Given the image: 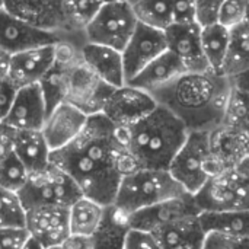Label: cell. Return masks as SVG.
Wrapping results in <instances>:
<instances>
[{
	"mask_svg": "<svg viewBox=\"0 0 249 249\" xmlns=\"http://www.w3.org/2000/svg\"><path fill=\"white\" fill-rule=\"evenodd\" d=\"M50 162L66 171L83 196L104 206L114 203L121 177L137 168L117 127L102 112L88 115L82 131L53 150Z\"/></svg>",
	"mask_w": 249,
	"mask_h": 249,
	"instance_id": "1",
	"label": "cell"
},
{
	"mask_svg": "<svg viewBox=\"0 0 249 249\" xmlns=\"http://www.w3.org/2000/svg\"><path fill=\"white\" fill-rule=\"evenodd\" d=\"M150 93L159 105L178 117L188 131H214L226 124L233 88L226 74L203 70L185 71Z\"/></svg>",
	"mask_w": 249,
	"mask_h": 249,
	"instance_id": "2",
	"label": "cell"
},
{
	"mask_svg": "<svg viewBox=\"0 0 249 249\" xmlns=\"http://www.w3.org/2000/svg\"><path fill=\"white\" fill-rule=\"evenodd\" d=\"M117 130L137 168L155 169H168L188 134L185 124L159 104L137 123Z\"/></svg>",
	"mask_w": 249,
	"mask_h": 249,
	"instance_id": "3",
	"label": "cell"
},
{
	"mask_svg": "<svg viewBox=\"0 0 249 249\" xmlns=\"http://www.w3.org/2000/svg\"><path fill=\"white\" fill-rule=\"evenodd\" d=\"M187 193L168 169L136 168L121 177L112 206L125 216Z\"/></svg>",
	"mask_w": 249,
	"mask_h": 249,
	"instance_id": "4",
	"label": "cell"
},
{
	"mask_svg": "<svg viewBox=\"0 0 249 249\" xmlns=\"http://www.w3.org/2000/svg\"><path fill=\"white\" fill-rule=\"evenodd\" d=\"M212 133L204 130L188 131L185 142L168 166L171 175L193 196L212 174L225 168L214 155Z\"/></svg>",
	"mask_w": 249,
	"mask_h": 249,
	"instance_id": "5",
	"label": "cell"
},
{
	"mask_svg": "<svg viewBox=\"0 0 249 249\" xmlns=\"http://www.w3.org/2000/svg\"><path fill=\"white\" fill-rule=\"evenodd\" d=\"M194 200L201 212L249 209V160H241L212 174L194 194Z\"/></svg>",
	"mask_w": 249,
	"mask_h": 249,
	"instance_id": "6",
	"label": "cell"
},
{
	"mask_svg": "<svg viewBox=\"0 0 249 249\" xmlns=\"http://www.w3.org/2000/svg\"><path fill=\"white\" fill-rule=\"evenodd\" d=\"M18 196L23 209L44 204L70 207L83 193L66 171L50 162L44 169L29 174Z\"/></svg>",
	"mask_w": 249,
	"mask_h": 249,
	"instance_id": "7",
	"label": "cell"
},
{
	"mask_svg": "<svg viewBox=\"0 0 249 249\" xmlns=\"http://www.w3.org/2000/svg\"><path fill=\"white\" fill-rule=\"evenodd\" d=\"M137 18L127 0L105 1L83 28L88 42L123 50L137 26Z\"/></svg>",
	"mask_w": 249,
	"mask_h": 249,
	"instance_id": "8",
	"label": "cell"
},
{
	"mask_svg": "<svg viewBox=\"0 0 249 249\" xmlns=\"http://www.w3.org/2000/svg\"><path fill=\"white\" fill-rule=\"evenodd\" d=\"M25 226L31 233L25 248H61L70 235L69 207L44 204L25 209Z\"/></svg>",
	"mask_w": 249,
	"mask_h": 249,
	"instance_id": "9",
	"label": "cell"
},
{
	"mask_svg": "<svg viewBox=\"0 0 249 249\" xmlns=\"http://www.w3.org/2000/svg\"><path fill=\"white\" fill-rule=\"evenodd\" d=\"M114 86L104 82L82 60L73 66L64 93V101L82 109L86 115L102 112Z\"/></svg>",
	"mask_w": 249,
	"mask_h": 249,
	"instance_id": "10",
	"label": "cell"
},
{
	"mask_svg": "<svg viewBox=\"0 0 249 249\" xmlns=\"http://www.w3.org/2000/svg\"><path fill=\"white\" fill-rule=\"evenodd\" d=\"M61 39L71 38H66L64 35L55 31L39 28L10 13L4 7L0 9V48L9 53L10 55L29 48L57 44Z\"/></svg>",
	"mask_w": 249,
	"mask_h": 249,
	"instance_id": "11",
	"label": "cell"
},
{
	"mask_svg": "<svg viewBox=\"0 0 249 249\" xmlns=\"http://www.w3.org/2000/svg\"><path fill=\"white\" fill-rule=\"evenodd\" d=\"M156 105L158 102L152 93L125 83L112 89L102 114H105L115 127H128L153 111Z\"/></svg>",
	"mask_w": 249,
	"mask_h": 249,
	"instance_id": "12",
	"label": "cell"
},
{
	"mask_svg": "<svg viewBox=\"0 0 249 249\" xmlns=\"http://www.w3.org/2000/svg\"><path fill=\"white\" fill-rule=\"evenodd\" d=\"M166 50L168 42L165 31L137 22L134 32L121 50L125 83Z\"/></svg>",
	"mask_w": 249,
	"mask_h": 249,
	"instance_id": "13",
	"label": "cell"
},
{
	"mask_svg": "<svg viewBox=\"0 0 249 249\" xmlns=\"http://www.w3.org/2000/svg\"><path fill=\"white\" fill-rule=\"evenodd\" d=\"M4 9L10 13L48 31H55L66 38L85 41L69 29L63 0H4Z\"/></svg>",
	"mask_w": 249,
	"mask_h": 249,
	"instance_id": "14",
	"label": "cell"
},
{
	"mask_svg": "<svg viewBox=\"0 0 249 249\" xmlns=\"http://www.w3.org/2000/svg\"><path fill=\"white\" fill-rule=\"evenodd\" d=\"M201 210L198 209L194 196L190 193H184L178 197H172L156 203L153 206L140 209L130 216H127V222L130 228H139L149 232L159 229L160 226L174 222L179 217L200 214Z\"/></svg>",
	"mask_w": 249,
	"mask_h": 249,
	"instance_id": "15",
	"label": "cell"
},
{
	"mask_svg": "<svg viewBox=\"0 0 249 249\" xmlns=\"http://www.w3.org/2000/svg\"><path fill=\"white\" fill-rule=\"evenodd\" d=\"M47 112L41 85L32 83L16 90L12 107L1 124L12 130H41Z\"/></svg>",
	"mask_w": 249,
	"mask_h": 249,
	"instance_id": "16",
	"label": "cell"
},
{
	"mask_svg": "<svg viewBox=\"0 0 249 249\" xmlns=\"http://www.w3.org/2000/svg\"><path fill=\"white\" fill-rule=\"evenodd\" d=\"M168 50H171L188 71L210 70L201 47V25L194 22H174L165 29Z\"/></svg>",
	"mask_w": 249,
	"mask_h": 249,
	"instance_id": "17",
	"label": "cell"
},
{
	"mask_svg": "<svg viewBox=\"0 0 249 249\" xmlns=\"http://www.w3.org/2000/svg\"><path fill=\"white\" fill-rule=\"evenodd\" d=\"M88 115L70 102L61 101L53 107L42 124V134L50 150H57L70 143L83 128Z\"/></svg>",
	"mask_w": 249,
	"mask_h": 249,
	"instance_id": "18",
	"label": "cell"
},
{
	"mask_svg": "<svg viewBox=\"0 0 249 249\" xmlns=\"http://www.w3.org/2000/svg\"><path fill=\"white\" fill-rule=\"evenodd\" d=\"M54 57L55 44L41 45L12 54L7 80L18 89L32 83H39L51 67Z\"/></svg>",
	"mask_w": 249,
	"mask_h": 249,
	"instance_id": "19",
	"label": "cell"
},
{
	"mask_svg": "<svg viewBox=\"0 0 249 249\" xmlns=\"http://www.w3.org/2000/svg\"><path fill=\"white\" fill-rule=\"evenodd\" d=\"M80 57L83 63L108 85L114 88L125 85L124 63L120 50L85 41L80 47Z\"/></svg>",
	"mask_w": 249,
	"mask_h": 249,
	"instance_id": "20",
	"label": "cell"
},
{
	"mask_svg": "<svg viewBox=\"0 0 249 249\" xmlns=\"http://www.w3.org/2000/svg\"><path fill=\"white\" fill-rule=\"evenodd\" d=\"M160 249H201L206 232L200 222V214H191L169 222L152 232Z\"/></svg>",
	"mask_w": 249,
	"mask_h": 249,
	"instance_id": "21",
	"label": "cell"
},
{
	"mask_svg": "<svg viewBox=\"0 0 249 249\" xmlns=\"http://www.w3.org/2000/svg\"><path fill=\"white\" fill-rule=\"evenodd\" d=\"M185 71L188 70L185 69L184 63L171 50H166L153 61H150L147 66H144L127 83L140 88L143 90H147L150 93L168 85L169 82H172L174 79H177Z\"/></svg>",
	"mask_w": 249,
	"mask_h": 249,
	"instance_id": "22",
	"label": "cell"
},
{
	"mask_svg": "<svg viewBox=\"0 0 249 249\" xmlns=\"http://www.w3.org/2000/svg\"><path fill=\"white\" fill-rule=\"evenodd\" d=\"M6 128L9 130L13 152L23 162L29 174L48 166L51 150L41 130H12L9 127Z\"/></svg>",
	"mask_w": 249,
	"mask_h": 249,
	"instance_id": "23",
	"label": "cell"
},
{
	"mask_svg": "<svg viewBox=\"0 0 249 249\" xmlns=\"http://www.w3.org/2000/svg\"><path fill=\"white\" fill-rule=\"evenodd\" d=\"M105 209L107 206L90 197L82 196L69 207L70 233L92 238L105 216Z\"/></svg>",
	"mask_w": 249,
	"mask_h": 249,
	"instance_id": "24",
	"label": "cell"
},
{
	"mask_svg": "<svg viewBox=\"0 0 249 249\" xmlns=\"http://www.w3.org/2000/svg\"><path fill=\"white\" fill-rule=\"evenodd\" d=\"M231 41V28L216 22L201 25V47L210 70L223 73V64L228 55Z\"/></svg>",
	"mask_w": 249,
	"mask_h": 249,
	"instance_id": "25",
	"label": "cell"
},
{
	"mask_svg": "<svg viewBox=\"0 0 249 249\" xmlns=\"http://www.w3.org/2000/svg\"><path fill=\"white\" fill-rule=\"evenodd\" d=\"M200 222L204 232L249 238V209L231 212H201Z\"/></svg>",
	"mask_w": 249,
	"mask_h": 249,
	"instance_id": "26",
	"label": "cell"
},
{
	"mask_svg": "<svg viewBox=\"0 0 249 249\" xmlns=\"http://www.w3.org/2000/svg\"><path fill=\"white\" fill-rule=\"evenodd\" d=\"M128 222L127 216L118 212L112 204L107 206L105 209V216L92 236L93 239V247H114V248H123L124 245V238L128 231Z\"/></svg>",
	"mask_w": 249,
	"mask_h": 249,
	"instance_id": "27",
	"label": "cell"
},
{
	"mask_svg": "<svg viewBox=\"0 0 249 249\" xmlns=\"http://www.w3.org/2000/svg\"><path fill=\"white\" fill-rule=\"evenodd\" d=\"M249 67V22L245 20L231 28L228 55L223 64V74L232 77Z\"/></svg>",
	"mask_w": 249,
	"mask_h": 249,
	"instance_id": "28",
	"label": "cell"
},
{
	"mask_svg": "<svg viewBox=\"0 0 249 249\" xmlns=\"http://www.w3.org/2000/svg\"><path fill=\"white\" fill-rule=\"evenodd\" d=\"M139 22L165 31L175 22L171 0H136L130 3Z\"/></svg>",
	"mask_w": 249,
	"mask_h": 249,
	"instance_id": "29",
	"label": "cell"
},
{
	"mask_svg": "<svg viewBox=\"0 0 249 249\" xmlns=\"http://www.w3.org/2000/svg\"><path fill=\"white\" fill-rule=\"evenodd\" d=\"M101 4V0H63V10L69 29L73 34L83 36L85 25L92 19Z\"/></svg>",
	"mask_w": 249,
	"mask_h": 249,
	"instance_id": "30",
	"label": "cell"
},
{
	"mask_svg": "<svg viewBox=\"0 0 249 249\" xmlns=\"http://www.w3.org/2000/svg\"><path fill=\"white\" fill-rule=\"evenodd\" d=\"M29 177V171L10 149L0 158V185L18 193Z\"/></svg>",
	"mask_w": 249,
	"mask_h": 249,
	"instance_id": "31",
	"label": "cell"
},
{
	"mask_svg": "<svg viewBox=\"0 0 249 249\" xmlns=\"http://www.w3.org/2000/svg\"><path fill=\"white\" fill-rule=\"evenodd\" d=\"M25 209L19 200L18 193L0 185V228L23 226Z\"/></svg>",
	"mask_w": 249,
	"mask_h": 249,
	"instance_id": "32",
	"label": "cell"
},
{
	"mask_svg": "<svg viewBox=\"0 0 249 249\" xmlns=\"http://www.w3.org/2000/svg\"><path fill=\"white\" fill-rule=\"evenodd\" d=\"M249 0H223L217 9L216 20L228 28H233L247 20Z\"/></svg>",
	"mask_w": 249,
	"mask_h": 249,
	"instance_id": "33",
	"label": "cell"
},
{
	"mask_svg": "<svg viewBox=\"0 0 249 249\" xmlns=\"http://www.w3.org/2000/svg\"><path fill=\"white\" fill-rule=\"evenodd\" d=\"M31 233L26 226H4L0 228V248L25 249Z\"/></svg>",
	"mask_w": 249,
	"mask_h": 249,
	"instance_id": "34",
	"label": "cell"
},
{
	"mask_svg": "<svg viewBox=\"0 0 249 249\" xmlns=\"http://www.w3.org/2000/svg\"><path fill=\"white\" fill-rule=\"evenodd\" d=\"M124 249H160L155 235L139 228H128L124 238Z\"/></svg>",
	"mask_w": 249,
	"mask_h": 249,
	"instance_id": "35",
	"label": "cell"
},
{
	"mask_svg": "<svg viewBox=\"0 0 249 249\" xmlns=\"http://www.w3.org/2000/svg\"><path fill=\"white\" fill-rule=\"evenodd\" d=\"M249 248V238H238V236H229L225 233L217 232H207L204 238V249H233V248Z\"/></svg>",
	"mask_w": 249,
	"mask_h": 249,
	"instance_id": "36",
	"label": "cell"
},
{
	"mask_svg": "<svg viewBox=\"0 0 249 249\" xmlns=\"http://www.w3.org/2000/svg\"><path fill=\"white\" fill-rule=\"evenodd\" d=\"M171 3L174 9L175 22L197 20V0H171Z\"/></svg>",
	"mask_w": 249,
	"mask_h": 249,
	"instance_id": "37",
	"label": "cell"
},
{
	"mask_svg": "<svg viewBox=\"0 0 249 249\" xmlns=\"http://www.w3.org/2000/svg\"><path fill=\"white\" fill-rule=\"evenodd\" d=\"M223 0H197V20L200 25L216 22L217 9Z\"/></svg>",
	"mask_w": 249,
	"mask_h": 249,
	"instance_id": "38",
	"label": "cell"
},
{
	"mask_svg": "<svg viewBox=\"0 0 249 249\" xmlns=\"http://www.w3.org/2000/svg\"><path fill=\"white\" fill-rule=\"evenodd\" d=\"M16 90H18V88L13 86L7 79L0 82V123L7 115V112L12 107V102L15 99Z\"/></svg>",
	"mask_w": 249,
	"mask_h": 249,
	"instance_id": "39",
	"label": "cell"
},
{
	"mask_svg": "<svg viewBox=\"0 0 249 249\" xmlns=\"http://www.w3.org/2000/svg\"><path fill=\"white\" fill-rule=\"evenodd\" d=\"M231 79V83H232V88L236 93H239L241 96L249 99V67L239 71L238 74L229 77Z\"/></svg>",
	"mask_w": 249,
	"mask_h": 249,
	"instance_id": "40",
	"label": "cell"
},
{
	"mask_svg": "<svg viewBox=\"0 0 249 249\" xmlns=\"http://www.w3.org/2000/svg\"><path fill=\"white\" fill-rule=\"evenodd\" d=\"M61 248L64 249H89L93 247V239L89 236H82V235H69L66 241L63 242Z\"/></svg>",
	"mask_w": 249,
	"mask_h": 249,
	"instance_id": "41",
	"label": "cell"
},
{
	"mask_svg": "<svg viewBox=\"0 0 249 249\" xmlns=\"http://www.w3.org/2000/svg\"><path fill=\"white\" fill-rule=\"evenodd\" d=\"M10 69V54L0 48V82L6 80Z\"/></svg>",
	"mask_w": 249,
	"mask_h": 249,
	"instance_id": "42",
	"label": "cell"
},
{
	"mask_svg": "<svg viewBox=\"0 0 249 249\" xmlns=\"http://www.w3.org/2000/svg\"><path fill=\"white\" fill-rule=\"evenodd\" d=\"M12 149V143H10V136H9V130L0 123V158L9 152Z\"/></svg>",
	"mask_w": 249,
	"mask_h": 249,
	"instance_id": "43",
	"label": "cell"
},
{
	"mask_svg": "<svg viewBox=\"0 0 249 249\" xmlns=\"http://www.w3.org/2000/svg\"><path fill=\"white\" fill-rule=\"evenodd\" d=\"M4 7V0H0V9Z\"/></svg>",
	"mask_w": 249,
	"mask_h": 249,
	"instance_id": "44",
	"label": "cell"
},
{
	"mask_svg": "<svg viewBox=\"0 0 249 249\" xmlns=\"http://www.w3.org/2000/svg\"><path fill=\"white\" fill-rule=\"evenodd\" d=\"M247 20L249 22V4H248V12H247Z\"/></svg>",
	"mask_w": 249,
	"mask_h": 249,
	"instance_id": "45",
	"label": "cell"
},
{
	"mask_svg": "<svg viewBox=\"0 0 249 249\" xmlns=\"http://www.w3.org/2000/svg\"><path fill=\"white\" fill-rule=\"evenodd\" d=\"M102 3H105V1H112V0H101Z\"/></svg>",
	"mask_w": 249,
	"mask_h": 249,
	"instance_id": "46",
	"label": "cell"
},
{
	"mask_svg": "<svg viewBox=\"0 0 249 249\" xmlns=\"http://www.w3.org/2000/svg\"><path fill=\"white\" fill-rule=\"evenodd\" d=\"M128 3H133V1H136V0H127Z\"/></svg>",
	"mask_w": 249,
	"mask_h": 249,
	"instance_id": "47",
	"label": "cell"
}]
</instances>
